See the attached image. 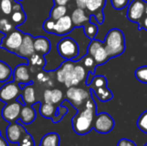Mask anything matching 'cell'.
<instances>
[{"label":"cell","mask_w":147,"mask_h":146,"mask_svg":"<svg viewBox=\"0 0 147 146\" xmlns=\"http://www.w3.org/2000/svg\"><path fill=\"white\" fill-rule=\"evenodd\" d=\"M96 114V105L91 96L85 102L84 108L71 120L73 131L78 135H85L93 129V122Z\"/></svg>","instance_id":"cell-1"},{"label":"cell","mask_w":147,"mask_h":146,"mask_svg":"<svg viewBox=\"0 0 147 146\" xmlns=\"http://www.w3.org/2000/svg\"><path fill=\"white\" fill-rule=\"evenodd\" d=\"M103 45L110 59L120 56L126 49L125 36L123 32L119 28L110 29L105 36Z\"/></svg>","instance_id":"cell-2"},{"label":"cell","mask_w":147,"mask_h":146,"mask_svg":"<svg viewBox=\"0 0 147 146\" xmlns=\"http://www.w3.org/2000/svg\"><path fill=\"white\" fill-rule=\"evenodd\" d=\"M57 50L59 56L66 60H74L79 54V46L78 42L70 37H65L60 40L58 43Z\"/></svg>","instance_id":"cell-3"},{"label":"cell","mask_w":147,"mask_h":146,"mask_svg":"<svg viewBox=\"0 0 147 146\" xmlns=\"http://www.w3.org/2000/svg\"><path fill=\"white\" fill-rule=\"evenodd\" d=\"M87 53L93 57L96 65H102L110 59L103 42L96 39L90 40L87 48Z\"/></svg>","instance_id":"cell-4"},{"label":"cell","mask_w":147,"mask_h":146,"mask_svg":"<svg viewBox=\"0 0 147 146\" xmlns=\"http://www.w3.org/2000/svg\"><path fill=\"white\" fill-rule=\"evenodd\" d=\"M24 34L17 29L10 31L9 34H6L1 40L0 47L5 49L8 52L16 53V52L20 47L22 40H23Z\"/></svg>","instance_id":"cell-5"},{"label":"cell","mask_w":147,"mask_h":146,"mask_svg":"<svg viewBox=\"0 0 147 146\" xmlns=\"http://www.w3.org/2000/svg\"><path fill=\"white\" fill-rule=\"evenodd\" d=\"M115 127V120L114 119L107 113H100L96 114L94 122H93V129L102 134H106L110 133Z\"/></svg>","instance_id":"cell-6"},{"label":"cell","mask_w":147,"mask_h":146,"mask_svg":"<svg viewBox=\"0 0 147 146\" xmlns=\"http://www.w3.org/2000/svg\"><path fill=\"white\" fill-rule=\"evenodd\" d=\"M22 91L19 83L15 81L9 82L0 88V101L4 103H9L16 101Z\"/></svg>","instance_id":"cell-7"},{"label":"cell","mask_w":147,"mask_h":146,"mask_svg":"<svg viewBox=\"0 0 147 146\" xmlns=\"http://www.w3.org/2000/svg\"><path fill=\"white\" fill-rule=\"evenodd\" d=\"M145 5L144 0H133L128 4L127 17V19L135 23H140L145 16Z\"/></svg>","instance_id":"cell-8"},{"label":"cell","mask_w":147,"mask_h":146,"mask_svg":"<svg viewBox=\"0 0 147 146\" xmlns=\"http://www.w3.org/2000/svg\"><path fill=\"white\" fill-rule=\"evenodd\" d=\"M65 96L67 100L75 108L82 106L90 97V94L87 90L81 88H77L76 86L68 88Z\"/></svg>","instance_id":"cell-9"},{"label":"cell","mask_w":147,"mask_h":146,"mask_svg":"<svg viewBox=\"0 0 147 146\" xmlns=\"http://www.w3.org/2000/svg\"><path fill=\"white\" fill-rule=\"evenodd\" d=\"M22 106L23 105L17 101L6 103L2 110V116L3 120L9 123L15 122L20 117V113Z\"/></svg>","instance_id":"cell-10"},{"label":"cell","mask_w":147,"mask_h":146,"mask_svg":"<svg viewBox=\"0 0 147 146\" xmlns=\"http://www.w3.org/2000/svg\"><path fill=\"white\" fill-rule=\"evenodd\" d=\"M87 75H88V72L86 71V69L83 65H76L72 72L66 78L64 83L67 88L77 86L87 77Z\"/></svg>","instance_id":"cell-11"},{"label":"cell","mask_w":147,"mask_h":146,"mask_svg":"<svg viewBox=\"0 0 147 146\" xmlns=\"http://www.w3.org/2000/svg\"><path fill=\"white\" fill-rule=\"evenodd\" d=\"M34 52H35L34 47V37L28 34H24L22 42L15 54L21 58L29 59Z\"/></svg>","instance_id":"cell-12"},{"label":"cell","mask_w":147,"mask_h":146,"mask_svg":"<svg viewBox=\"0 0 147 146\" xmlns=\"http://www.w3.org/2000/svg\"><path fill=\"white\" fill-rule=\"evenodd\" d=\"M105 5V0H87L86 9L90 12L96 19L97 22L102 24L104 21L103 8Z\"/></svg>","instance_id":"cell-13"},{"label":"cell","mask_w":147,"mask_h":146,"mask_svg":"<svg viewBox=\"0 0 147 146\" xmlns=\"http://www.w3.org/2000/svg\"><path fill=\"white\" fill-rule=\"evenodd\" d=\"M26 134V131L22 126L15 122H12L6 128V137L9 142L12 144H17L22 138Z\"/></svg>","instance_id":"cell-14"},{"label":"cell","mask_w":147,"mask_h":146,"mask_svg":"<svg viewBox=\"0 0 147 146\" xmlns=\"http://www.w3.org/2000/svg\"><path fill=\"white\" fill-rule=\"evenodd\" d=\"M74 28V24L71 18V15H65L59 20L55 21V33L58 36H62L69 34Z\"/></svg>","instance_id":"cell-15"},{"label":"cell","mask_w":147,"mask_h":146,"mask_svg":"<svg viewBox=\"0 0 147 146\" xmlns=\"http://www.w3.org/2000/svg\"><path fill=\"white\" fill-rule=\"evenodd\" d=\"M14 81L19 84H28L33 83L30 79V75L28 72V66L26 64H21L17 65L13 72Z\"/></svg>","instance_id":"cell-16"},{"label":"cell","mask_w":147,"mask_h":146,"mask_svg":"<svg viewBox=\"0 0 147 146\" xmlns=\"http://www.w3.org/2000/svg\"><path fill=\"white\" fill-rule=\"evenodd\" d=\"M10 20L14 27L22 25L26 21V14L22 9V6L17 2L14 3L12 12L10 14Z\"/></svg>","instance_id":"cell-17"},{"label":"cell","mask_w":147,"mask_h":146,"mask_svg":"<svg viewBox=\"0 0 147 146\" xmlns=\"http://www.w3.org/2000/svg\"><path fill=\"white\" fill-rule=\"evenodd\" d=\"M74 27H84L90 22V15H87L84 9L77 8L72 11L71 15Z\"/></svg>","instance_id":"cell-18"},{"label":"cell","mask_w":147,"mask_h":146,"mask_svg":"<svg viewBox=\"0 0 147 146\" xmlns=\"http://www.w3.org/2000/svg\"><path fill=\"white\" fill-rule=\"evenodd\" d=\"M74 67H75V65H74V62L72 60H66L65 62H64L59 66V68L58 69V71L56 72L57 80L59 83H64L65 81L66 80V78L72 72Z\"/></svg>","instance_id":"cell-19"},{"label":"cell","mask_w":147,"mask_h":146,"mask_svg":"<svg viewBox=\"0 0 147 146\" xmlns=\"http://www.w3.org/2000/svg\"><path fill=\"white\" fill-rule=\"evenodd\" d=\"M34 47L35 52L40 55H45L49 52L51 48V43L47 38L43 36H38L34 38Z\"/></svg>","instance_id":"cell-20"},{"label":"cell","mask_w":147,"mask_h":146,"mask_svg":"<svg viewBox=\"0 0 147 146\" xmlns=\"http://www.w3.org/2000/svg\"><path fill=\"white\" fill-rule=\"evenodd\" d=\"M36 118V112L30 105H23L20 113V120L24 124L32 123Z\"/></svg>","instance_id":"cell-21"},{"label":"cell","mask_w":147,"mask_h":146,"mask_svg":"<svg viewBox=\"0 0 147 146\" xmlns=\"http://www.w3.org/2000/svg\"><path fill=\"white\" fill-rule=\"evenodd\" d=\"M21 96L24 105H32L35 102V93L33 83H28L22 89Z\"/></svg>","instance_id":"cell-22"},{"label":"cell","mask_w":147,"mask_h":146,"mask_svg":"<svg viewBox=\"0 0 147 146\" xmlns=\"http://www.w3.org/2000/svg\"><path fill=\"white\" fill-rule=\"evenodd\" d=\"M92 92H94V94L96 95V96L102 102H106L110 101L113 98V93L111 92V90L106 86H102V87H99V88H96L91 89Z\"/></svg>","instance_id":"cell-23"},{"label":"cell","mask_w":147,"mask_h":146,"mask_svg":"<svg viewBox=\"0 0 147 146\" xmlns=\"http://www.w3.org/2000/svg\"><path fill=\"white\" fill-rule=\"evenodd\" d=\"M59 137L57 133H52L45 135L40 142V146H59Z\"/></svg>","instance_id":"cell-24"},{"label":"cell","mask_w":147,"mask_h":146,"mask_svg":"<svg viewBox=\"0 0 147 146\" xmlns=\"http://www.w3.org/2000/svg\"><path fill=\"white\" fill-rule=\"evenodd\" d=\"M67 13V8L65 5H57L54 4L50 11V18L57 21L59 18L65 15Z\"/></svg>","instance_id":"cell-25"},{"label":"cell","mask_w":147,"mask_h":146,"mask_svg":"<svg viewBox=\"0 0 147 146\" xmlns=\"http://www.w3.org/2000/svg\"><path fill=\"white\" fill-rule=\"evenodd\" d=\"M56 113V108L52 103H44L40 107V114L47 119H53Z\"/></svg>","instance_id":"cell-26"},{"label":"cell","mask_w":147,"mask_h":146,"mask_svg":"<svg viewBox=\"0 0 147 146\" xmlns=\"http://www.w3.org/2000/svg\"><path fill=\"white\" fill-rule=\"evenodd\" d=\"M12 75L11 68L3 61L0 60V83H4L9 79Z\"/></svg>","instance_id":"cell-27"},{"label":"cell","mask_w":147,"mask_h":146,"mask_svg":"<svg viewBox=\"0 0 147 146\" xmlns=\"http://www.w3.org/2000/svg\"><path fill=\"white\" fill-rule=\"evenodd\" d=\"M97 31H98V28L93 22H90L84 26V33L90 40L95 39Z\"/></svg>","instance_id":"cell-28"},{"label":"cell","mask_w":147,"mask_h":146,"mask_svg":"<svg viewBox=\"0 0 147 146\" xmlns=\"http://www.w3.org/2000/svg\"><path fill=\"white\" fill-rule=\"evenodd\" d=\"M14 3V0H0V12L6 15H10Z\"/></svg>","instance_id":"cell-29"},{"label":"cell","mask_w":147,"mask_h":146,"mask_svg":"<svg viewBox=\"0 0 147 146\" xmlns=\"http://www.w3.org/2000/svg\"><path fill=\"white\" fill-rule=\"evenodd\" d=\"M107 83H108V81L104 76H94V77L92 78L89 86H90V89H93L96 88L106 86Z\"/></svg>","instance_id":"cell-30"},{"label":"cell","mask_w":147,"mask_h":146,"mask_svg":"<svg viewBox=\"0 0 147 146\" xmlns=\"http://www.w3.org/2000/svg\"><path fill=\"white\" fill-rule=\"evenodd\" d=\"M83 61H84V67L86 68V70L89 71V72H91V73H95V69L96 67L97 66L93 57L90 56V54H86L84 56V58L83 59Z\"/></svg>","instance_id":"cell-31"},{"label":"cell","mask_w":147,"mask_h":146,"mask_svg":"<svg viewBox=\"0 0 147 146\" xmlns=\"http://www.w3.org/2000/svg\"><path fill=\"white\" fill-rule=\"evenodd\" d=\"M135 77L138 81L147 84V65L139 67L135 71Z\"/></svg>","instance_id":"cell-32"},{"label":"cell","mask_w":147,"mask_h":146,"mask_svg":"<svg viewBox=\"0 0 147 146\" xmlns=\"http://www.w3.org/2000/svg\"><path fill=\"white\" fill-rule=\"evenodd\" d=\"M137 126L141 132L147 134V110L143 112L139 117L137 120Z\"/></svg>","instance_id":"cell-33"},{"label":"cell","mask_w":147,"mask_h":146,"mask_svg":"<svg viewBox=\"0 0 147 146\" xmlns=\"http://www.w3.org/2000/svg\"><path fill=\"white\" fill-rule=\"evenodd\" d=\"M13 27H14V25L8 19H6V18L0 19V32L8 34L10 31H12Z\"/></svg>","instance_id":"cell-34"},{"label":"cell","mask_w":147,"mask_h":146,"mask_svg":"<svg viewBox=\"0 0 147 146\" xmlns=\"http://www.w3.org/2000/svg\"><path fill=\"white\" fill-rule=\"evenodd\" d=\"M28 59H29V63H31L33 65L43 66L45 64V59L43 55H40L37 52H34Z\"/></svg>","instance_id":"cell-35"},{"label":"cell","mask_w":147,"mask_h":146,"mask_svg":"<svg viewBox=\"0 0 147 146\" xmlns=\"http://www.w3.org/2000/svg\"><path fill=\"white\" fill-rule=\"evenodd\" d=\"M63 99V93L59 89H54L51 90V103L58 104Z\"/></svg>","instance_id":"cell-36"},{"label":"cell","mask_w":147,"mask_h":146,"mask_svg":"<svg viewBox=\"0 0 147 146\" xmlns=\"http://www.w3.org/2000/svg\"><path fill=\"white\" fill-rule=\"evenodd\" d=\"M43 29L49 34H53L55 33V21L51 19L50 17L47 19L44 23H43Z\"/></svg>","instance_id":"cell-37"},{"label":"cell","mask_w":147,"mask_h":146,"mask_svg":"<svg viewBox=\"0 0 147 146\" xmlns=\"http://www.w3.org/2000/svg\"><path fill=\"white\" fill-rule=\"evenodd\" d=\"M67 113V108L65 107H63V106H59L57 109H56V115L55 117H53L52 120H53V122L56 123V122H59L64 116L65 114Z\"/></svg>","instance_id":"cell-38"},{"label":"cell","mask_w":147,"mask_h":146,"mask_svg":"<svg viewBox=\"0 0 147 146\" xmlns=\"http://www.w3.org/2000/svg\"><path fill=\"white\" fill-rule=\"evenodd\" d=\"M115 9H122L129 4V0H110Z\"/></svg>","instance_id":"cell-39"},{"label":"cell","mask_w":147,"mask_h":146,"mask_svg":"<svg viewBox=\"0 0 147 146\" xmlns=\"http://www.w3.org/2000/svg\"><path fill=\"white\" fill-rule=\"evenodd\" d=\"M19 146H34V141L33 139L31 137V135H29L28 133H26L22 139L19 141Z\"/></svg>","instance_id":"cell-40"},{"label":"cell","mask_w":147,"mask_h":146,"mask_svg":"<svg viewBox=\"0 0 147 146\" xmlns=\"http://www.w3.org/2000/svg\"><path fill=\"white\" fill-rule=\"evenodd\" d=\"M117 146H137L134 142L127 139H121L119 140Z\"/></svg>","instance_id":"cell-41"},{"label":"cell","mask_w":147,"mask_h":146,"mask_svg":"<svg viewBox=\"0 0 147 146\" xmlns=\"http://www.w3.org/2000/svg\"><path fill=\"white\" fill-rule=\"evenodd\" d=\"M43 96L46 103H51V89H46Z\"/></svg>","instance_id":"cell-42"},{"label":"cell","mask_w":147,"mask_h":146,"mask_svg":"<svg viewBox=\"0 0 147 146\" xmlns=\"http://www.w3.org/2000/svg\"><path fill=\"white\" fill-rule=\"evenodd\" d=\"M138 25H139V30L145 29L147 31V15L142 19V21Z\"/></svg>","instance_id":"cell-43"},{"label":"cell","mask_w":147,"mask_h":146,"mask_svg":"<svg viewBox=\"0 0 147 146\" xmlns=\"http://www.w3.org/2000/svg\"><path fill=\"white\" fill-rule=\"evenodd\" d=\"M86 1L87 0H75V3H76V5L78 8L85 9L86 8Z\"/></svg>","instance_id":"cell-44"},{"label":"cell","mask_w":147,"mask_h":146,"mask_svg":"<svg viewBox=\"0 0 147 146\" xmlns=\"http://www.w3.org/2000/svg\"><path fill=\"white\" fill-rule=\"evenodd\" d=\"M54 4L57 5H66L71 0H53Z\"/></svg>","instance_id":"cell-45"},{"label":"cell","mask_w":147,"mask_h":146,"mask_svg":"<svg viewBox=\"0 0 147 146\" xmlns=\"http://www.w3.org/2000/svg\"><path fill=\"white\" fill-rule=\"evenodd\" d=\"M0 146H8L7 145V142L5 141L4 139H3L1 136H0Z\"/></svg>","instance_id":"cell-46"},{"label":"cell","mask_w":147,"mask_h":146,"mask_svg":"<svg viewBox=\"0 0 147 146\" xmlns=\"http://www.w3.org/2000/svg\"><path fill=\"white\" fill-rule=\"evenodd\" d=\"M147 15V2H146V5H145V16ZM144 16V17H145Z\"/></svg>","instance_id":"cell-47"},{"label":"cell","mask_w":147,"mask_h":146,"mask_svg":"<svg viewBox=\"0 0 147 146\" xmlns=\"http://www.w3.org/2000/svg\"><path fill=\"white\" fill-rule=\"evenodd\" d=\"M144 146H147V143H146V145H144Z\"/></svg>","instance_id":"cell-48"},{"label":"cell","mask_w":147,"mask_h":146,"mask_svg":"<svg viewBox=\"0 0 147 146\" xmlns=\"http://www.w3.org/2000/svg\"><path fill=\"white\" fill-rule=\"evenodd\" d=\"M17 1H22V0H17Z\"/></svg>","instance_id":"cell-49"},{"label":"cell","mask_w":147,"mask_h":146,"mask_svg":"<svg viewBox=\"0 0 147 146\" xmlns=\"http://www.w3.org/2000/svg\"></svg>","instance_id":"cell-50"}]
</instances>
